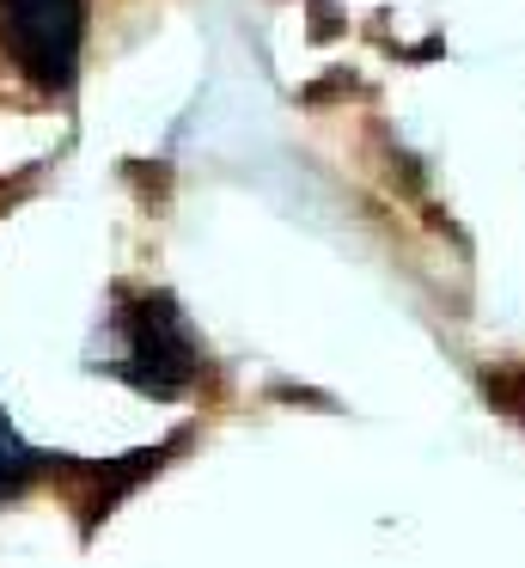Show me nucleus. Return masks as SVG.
<instances>
[{"label":"nucleus","instance_id":"obj_1","mask_svg":"<svg viewBox=\"0 0 525 568\" xmlns=\"http://www.w3.org/2000/svg\"><path fill=\"white\" fill-rule=\"evenodd\" d=\"M98 367L153 404H178L202 379V336L165 287H122L104 312V361Z\"/></svg>","mask_w":525,"mask_h":568},{"label":"nucleus","instance_id":"obj_2","mask_svg":"<svg viewBox=\"0 0 525 568\" xmlns=\"http://www.w3.org/2000/svg\"><path fill=\"white\" fill-rule=\"evenodd\" d=\"M85 43V0H0V50L12 74L37 92L61 99L80 74Z\"/></svg>","mask_w":525,"mask_h":568},{"label":"nucleus","instance_id":"obj_3","mask_svg":"<svg viewBox=\"0 0 525 568\" xmlns=\"http://www.w3.org/2000/svg\"><path fill=\"white\" fill-rule=\"evenodd\" d=\"M55 470H73L68 453H43V446L19 440V428H12L7 409H0V507L19 501L37 477H55Z\"/></svg>","mask_w":525,"mask_h":568}]
</instances>
